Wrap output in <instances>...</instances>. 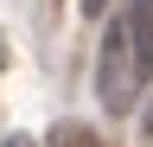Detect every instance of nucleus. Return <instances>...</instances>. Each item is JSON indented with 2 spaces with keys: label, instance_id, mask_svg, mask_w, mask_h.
Returning a JSON list of instances; mask_svg holds the SVG:
<instances>
[{
  "label": "nucleus",
  "instance_id": "4",
  "mask_svg": "<svg viewBox=\"0 0 153 147\" xmlns=\"http://www.w3.org/2000/svg\"><path fill=\"white\" fill-rule=\"evenodd\" d=\"M76 7H83L89 19H102V7H108V0H76Z\"/></svg>",
  "mask_w": 153,
  "mask_h": 147
},
{
  "label": "nucleus",
  "instance_id": "6",
  "mask_svg": "<svg viewBox=\"0 0 153 147\" xmlns=\"http://www.w3.org/2000/svg\"><path fill=\"white\" fill-rule=\"evenodd\" d=\"M147 128H153V102H147Z\"/></svg>",
  "mask_w": 153,
  "mask_h": 147
},
{
  "label": "nucleus",
  "instance_id": "1",
  "mask_svg": "<svg viewBox=\"0 0 153 147\" xmlns=\"http://www.w3.org/2000/svg\"><path fill=\"white\" fill-rule=\"evenodd\" d=\"M140 64H134V45H128V26H121V13L102 26V58H96V96H102L108 115H128L134 96H140Z\"/></svg>",
  "mask_w": 153,
  "mask_h": 147
},
{
  "label": "nucleus",
  "instance_id": "7",
  "mask_svg": "<svg viewBox=\"0 0 153 147\" xmlns=\"http://www.w3.org/2000/svg\"><path fill=\"white\" fill-rule=\"evenodd\" d=\"M7 147H32V141H7Z\"/></svg>",
  "mask_w": 153,
  "mask_h": 147
},
{
  "label": "nucleus",
  "instance_id": "2",
  "mask_svg": "<svg viewBox=\"0 0 153 147\" xmlns=\"http://www.w3.org/2000/svg\"><path fill=\"white\" fill-rule=\"evenodd\" d=\"M121 26H128V45H134L140 77H153V0H128V7H121Z\"/></svg>",
  "mask_w": 153,
  "mask_h": 147
},
{
  "label": "nucleus",
  "instance_id": "5",
  "mask_svg": "<svg viewBox=\"0 0 153 147\" xmlns=\"http://www.w3.org/2000/svg\"><path fill=\"white\" fill-rule=\"evenodd\" d=\"M0 70H7V39H0Z\"/></svg>",
  "mask_w": 153,
  "mask_h": 147
},
{
  "label": "nucleus",
  "instance_id": "3",
  "mask_svg": "<svg viewBox=\"0 0 153 147\" xmlns=\"http://www.w3.org/2000/svg\"><path fill=\"white\" fill-rule=\"evenodd\" d=\"M57 147H102V141L89 128H76V122H57Z\"/></svg>",
  "mask_w": 153,
  "mask_h": 147
}]
</instances>
